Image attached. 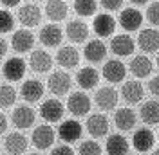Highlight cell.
Returning a JSON list of instances; mask_svg holds the SVG:
<instances>
[{"mask_svg":"<svg viewBox=\"0 0 159 155\" xmlns=\"http://www.w3.org/2000/svg\"><path fill=\"white\" fill-rule=\"evenodd\" d=\"M101 6H103L105 9H109V11H116V9L121 7V0H103Z\"/></svg>","mask_w":159,"mask_h":155,"instance_id":"obj_38","label":"cell"},{"mask_svg":"<svg viewBox=\"0 0 159 155\" xmlns=\"http://www.w3.org/2000/svg\"><path fill=\"white\" fill-rule=\"evenodd\" d=\"M27 144H29L27 137L24 135V134H18V132H11L4 139V148L11 155H22L27 150Z\"/></svg>","mask_w":159,"mask_h":155,"instance_id":"obj_8","label":"cell"},{"mask_svg":"<svg viewBox=\"0 0 159 155\" xmlns=\"http://www.w3.org/2000/svg\"><path fill=\"white\" fill-rule=\"evenodd\" d=\"M33 144L36 146L38 150H47L52 146L54 143V130L51 125H40L34 128L33 132V137H31Z\"/></svg>","mask_w":159,"mask_h":155,"instance_id":"obj_3","label":"cell"},{"mask_svg":"<svg viewBox=\"0 0 159 155\" xmlns=\"http://www.w3.org/2000/svg\"><path fill=\"white\" fill-rule=\"evenodd\" d=\"M125 74H127V69L125 65L119 61V60H109L105 65H103V76L107 81L110 83H119L125 79Z\"/></svg>","mask_w":159,"mask_h":155,"instance_id":"obj_14","label":"cell"},{"mask_svg":"<svg viewBox=\"0 0 159 155\" xmlns=\"http://www.w3.org/2000/svg\"><path fill=\"white\" fill-rule=\"evenodd\" d=\"M56 61L63 69H74L80 63V52L74 47H70V45L61 47L58 51V54H56Z\"/></svg>","mask_w":159,"mask_h":155,"instance_id":"obj_26","label":"cell"},{"mask_svg":"<svg viewBox=\"0 0 159 155\" xmlns=\"http://www.w3.org/2000/svg\"><path fill=\"white\" fill-rule=\"evenodd\" d=\"M67 108H69L70 114H74L76 117L87 116L90 110V99L87 94L83 92H74L70 94L69 99H67Z\"/></svg>","mask_w":159,"mask_h":155,"instance_id":"obj_5","label":"cell"},{"mask_svg":"<svg viewBox=\"0 0 159 155\" xmlns=\"http://www.w3.org/2000/svg\"><path fill=\"white\" fill-rule=\"evenodd\" d=\"M13 27H15V16L7 9H4L0 13V31L9 33V31H13Z\"/></svg>","mask_w":159,"mask_h":155,"instance_id":"obj_35","label":"cell"},{"mask_svg":"<svg viewBox=\"0 0 159 155\" xmlns=\"http://www.w3.org/2000/svg\"><path fill=\"white\" fill-rule=\"evenodd\" d=\"M134 47H136V43L129 34H118L110 40V51L116 56H130L134 52Z\"/></svg>","mask_w":159,"mask_h":155,"instance_id":"obj_12","label":"cell"},{"mask_svg":"<svg viewBox=\"0 0 159 155\" xmlns=\"http://www.w3.org/2000/svg\"><path fill=\"white\" fill-rule=\"evenodd\" d=\"M114 121H116V126L123 132H129L136 126V114L130 110V108H119L114 116Z\"/></svg>","mask_w":159,"mask_h":155,"instance_id":"obj_30","label":"cell"},{"mask_svg":"<svg viewBox=\"0 0 159 155\" xmlns=\"http://www.w3.org/2000/svg\"><path fill=\"white\" fill-rule=\"evenodd\" d=\"M6 52H7V40H6V38H2V40H0V54L4 56Z\"/></svg>","mask_w":159,"mask_h":155,"instance_id":"obj_41","label":"cell"},{"mask_svg":"<svg viewBox=\"0 0 159 155\" xmlns=\"http://www.w3.org/2000/svg\"><path fill=\"white\" fill-rule=\"evenodd\" d=\"M152 155H159V150H156V152H152Z\"/></svg>","mask_w":159,"mask_h":155,"instance_id":"obj_43","label":"cell"},{"mask_svg":"<svg viewBox=\"0 0 159 155\" xmlns=\"http://www.w3.org/2000/svg\"><path fill=\"white\" fill-rule=\"evenodd\" d=\"M98 9V4L94 0H76L74 2V11L80 16H90Z\"/></svg>","mask_w":159,"mask_h":155,"instance_id":"obj_32","label":"cell"},{"mask_svg":"<svg viewBox=\"0 0 159 155\" xmlns=\"http://www.w3.org/2000/svg\"><path fill=\"white\" fill-rule=\"evenodd\" d=\"M78 152H80V155H101V146L96 141L89 139V141H83L80 144Z\"/></svg>","mask_w":159,"mask_h":155,"instance_id":"obj_34","label":"cell"},{"mask_svg":"<svg viewBox=\"0 0 159 155\" xmlns=\"http://www.w3.org/2000/svg\"><path fill=\"white\" fill-rule=\"evenodd\" d=\"M18 20H20V24L25 25V27H34V25H38L40 20H42V11H40L38 4H34V2L24 4L18 9Z\"/></svg>","mask_w":159,"mask_h":155,"instance_id":"obj_2","label":"cell"},{"mask_svg":"<svg viewBox=\"0 0 159 155\" xmlns=\"http://www.w3.org/2000/svg\"><path fill=\"white\" fill-rule=\"evenodd\" d=\"M152 61L147 56H136V58L130 61V72L136 78H147L152 74Z\"/></svg>","mask_w":159,"mask_h":155,"instance_id":"obj_29","label":"cell"},{"mask_svg":"<svg viewBox=\"0 0 159 155\" xmlns=\"http://www.w3.org/2000/svg\"><path fill=\"white\" fill-rule=\"evenodd\" d=\"M65 33H67L69 40L74 42V43H83L85 40L89 38V27L81 20H72V22H69Z\"/></svg>","mask_w":159,"mask_h":155,"instance_id":"obj_21","label":"cell"},{"mask_svg":"<svg viewBox=\"0 0 159 155\" xmlns=\"http://www.w3.org/2000/svg\"><path fill=\"white\" fill-rule=\"evenodd\" d=\"M121 96L129 105H136V103H139L143 99L145 88H143V85L139 81H127L123 85V88H121Z\"/></svg>","mask_w":159,"mask_h":155,"instance_id":"obj_22","label":"cell"},{"mask_svg":"<svg viewBox=\"0 0 159 155\" xmlns=\"http://www.w3.org/2000/svg\"><path fill=\"white\" fill-rule=\"evenodd\" d=\"M92 29L98 36H110L114 29H116V20L112 18L107 13H101V15H96V18L92 22Z\"/></svg>","mask_w":159,"mask_h":155,"instance_id":"obj_18","label":"cell"},{"mask_svg":"<svg viewBox=\"0 0 159 155\" xmlns=\"http://www.w3.org/2000/svg\"><path fill=\"white\" fill-rule=\"evenodd\" d=\"M31 69L34 70V72H47V70H51V67H52V58H51V54L47 52V51H34L33 54H31Z\"/></svg>","mask_w":159,"mask_h":155,"instance_id":"obj_25","label":"cell"},{"mask_svg":"<svg viewBox=\"0 0 159 155\" xmlns=\"http://www.w3.org/2000/svg\"><path fill=\"white\" fill-rule=\"evenodd\" d=\"M94 101H96V105L101 110H112V108L118 105V92L112 87H101L96 92Z\"/></svg>","mask_w":159,"mask_h":155,"instance_id":"obj_19","label":"cell"},{"mask_svg":"<svg viewBox=\"0 0 159 155\" xmlns=\"http://www.w3.org/2000/svg\"><path fill=\"white\" fill-rule=\"evenodd\" d=\"M47 87H49V90L54 96H58V97L65 96L70 90V76L65 70H56V72H52L49 76Z\"/></svg>","mask_w":159,"mask_h":155,"instance_id":"obj_1","label":"cell"},{"mask_svg":"<svg viewBox=\"0 0 159 155\" xmlns=\"http://www.w3.org/2000/svg\"><path fill=\"white\" fill-rule=\"evenodd\" d=\"M98 81H99V74L94 67H83L80 69L78 74H76V83L81 88H85V90L94 88L98 85Z\"/></svg>","mask_w":159,"mask_h":155,"instance_id":"obj_24","label":"cell"},{"mask_svg":"<svg viewBox=\"0 0 159 155\" xmlns=\"http://www.w3.org/2000/svg\"><path fill=\"white\" fill-rule=\"evenodd\" d=\"M154 132L148 130L147 126H143V128H138L136 132H134V135H132V144L134 148L138 150V152H148L150 148L154 146Z\"/></svg>","mask_w":159,"mask_h":155,"instance_id":"obj_13","label":"cell"},{"mask_svg":"<svg viewBox=\"0 0 159 155\" xmlns=\"http://www.w3.org/2000/svg\"><path fill=\"white\" fill-rule=\"evenodd\" d=\"M143 24V15L139 13L136 7H129L123 9L119 15V25L125 31H138Z\"/></svg>","mask_w":159,"mask_h":155,"instance_id":"obj_10","label":"cell"},{"mask_svg":"<svg viewBox=\"0 0 159 155\" xmlns=\"http://www.w3.org/2000/svg\"><path fill=\"white\" fill-rule=\"evenodd\" d=\"M15 101H16V90L11 87V85L4 83L2 88H0V103H2V107L4 108L13 107Z\"/></svg>","mask_w":159,"mask_h":155,"instance_id":"obj_33","label":"cell"},{"mask_svg":"<svg viewBox=\"0 0 159 155\" xmlns=\"http://www.w3.org/2000/svg\"><path fill=\"white\" fill-rule=\"evenodd\" d=\"M139 116L143 119V123H147V125H157L159 123V101L152 99V101L143 103L141 108H139Z\"/></svg>","mask_w":159,"mask_h":155,"instance_id":"obj_27","label":"cell"},{"mask_svg":"<svg viewBox=\"0 0 159 155\" xmlns=\"http://www.w3.org/2000/svg\"><path fill=\"white\" fill-rule=\"evenodd\" d=\"M20 94L27 103H34L43 96V85L38 79H27V81H24V85L20 88Z\"/></svg>","mask_w":159,"mask_h":155,"instance_id":"obj_23","label":"cell"},{"mask_svg":"<svg viewBox=\"0 0 159 155\" xmlns=\"http://www.w3.org/2000/svg\"><path fill=\"white\" fill-rule=\"evenodd\" d=\"M63 112H65V108H63V105H61V101L56 99V97L45 99V101L42 103V107H40V116L43 117L45 121H49V123L60 121L61 116H63Z\"/></svg>","mask_w":159,"mask_h":155,"instance_id":"obj_4","label":"cell"},{"mask_svg":"<svg viewBox=\"0 0 159 155\" xmlns=\"http://www.w3.org/2000/svg\"><path fill=\"white\" fill-rule=\"evenodd\" d=\"M2 72H4V78L7 81H18L25 74V61L22 58H16V56L15 58H9L4 63Z\"/></svg>","mask_w":159,"mask_h":155,"instance_id":"obj_9","label":"cell"},{"mask_svg":"<svg viewBox=\"0 0 159 155\" xmlns=\"http://www.w3.org/2000/svg\"><path fill=\"white\" fill-rule=\"evenodd\" d=\"M87 132L92 137H103L109 132V119L103 114H92L87 119Z\"/></svg>","mask_w":159,"mask_h":155,"instance_id":"obj_20","label":"cell"},{"mask_svg":"<svg viewBox=\"0 0 159 155\" xmlns=\"http://www.w3.org/2000/svg\"><path fill=\"white\" fill-rule=\"evenodd\" d=\"M148 90H150V92H152L156 97H159V76H156V78H152V79H150Z\"/></svg>","mask_w":159,"mask_h":155,"instance_id":"obj_39","label":"cell"},{"mask_svg":"<svg viewBox=\"0 0 159 155\" xmlns=\"http://www.w3.org/2000/svg\"><path fill=\"white\" fill-rule=\"evenodd\" d=\"M45 15L52 22H60L67 16V4L60 2V0H49L45 4Z\"/></svg>","mask_w":159,"mask_h":155,"instance_id":"obj_31","label":"cell"},{"mask_svg":"<svg viewBox=\"0 0 159 155\" xmlns=\"http://www.w3.org/2000/svg\"><path fill=\"white\" fill-rule=\"evenodd\" d=\"M34 119H36V114H34V110L29 107H25V105H22V107H16L13 110V114H11V121H13V125L20 128V130H27L31 128V125L34 123Z\"/></svg>","mask_w":159,"mask_h":155,"instance_id":"obj_6","label":"cell"},{"mask_svg":"<svg viewBox=\"0 0 159 155\" xmlns=\"http://www.w3.org/2000/svg\"><path fill=\"white\" fill-rule=\"evenodd\" d=\"M11 45L16 52H29L31 47L34 45V36L27 29H18L11 38Z\"/></svg>","mask_w":159,"mask_h":155,"instance_id":"obj_17","label":"cell"},{"mask_svg":"<svg viewBox=\"0 0 159 155\" xmlns=\"http://www.w3.org/2000/svg\"><path fill=\"white\" fill-rule=\"evenodd\" d=\"M147 18L152 25H159V2H152L147 9Z\"/></svg>","mask_w":159,"mask_h":155,"instance_id":"obj_36","label":"cell"},{"mask_svg":"<svg viewBox=\"0 0 159 155\" xmlns=\"http://www.w3.org/2000/svg\"><path fill=\"white\" fill-rule=\"evenodd\" d=\"M29 155H40V153H29Z\"/></svg>","mask_w":159,"mask_h":155,"instance_id":"obj_45","label":"cell"},{"mask_svg":"<svg viewBox=\"0 0 159 155\" xmlns=\"http://www.w3.org/2000/svg\"><path fill=\"white\" fill-rule=\"evenodd\" d=\"M58 134L63 143H74V141H78L80 137H81L83 126L80 125L78 121H74V119H67V121H63L60 125Z\"/></svg>","mask_w":159,"mask_h":155,"instance_id":"obj_7","label":"cell"},{"mask_svg":"<svg viewBox=\"0 0 159 155\" xmlns=\"http://www.w3.org/2000/svg\"><path fill=\"white\" fill-rule=\"evenodd\" d=\"M61 38H63V31L56 24H49V25L42 27V31H40V42L45 47H58Z\"/></svg>","mask_w":159,"mask_h":155,"instance_id":"obj_11","label":"cell"},{"mask_svg":"<svg viewBox=\"0 0 159 155\" xmlns=\"http://www.w3.org/2000/svg\"><path fill=\"white\" fill-rule=\"evenodd\" d=\"M83 56L90 63H99L107 56V45L101 40H90L89 43L85 45V49H83Z\"/></svg>","mask_w":159,"mask_h":155,"instance_id":"obj_15","label":"cell"},{"mask_svg":"<svg viewBox=\"0 0 159 155\" xmlns=\"http://www.w3.org/2000/svg\"><path fill=\"white\" fill-rule=\"evenodd\" d=\"M156 63H157V67H159V54H157V60H156Z\"/></svg>","mask_w":159,"mask_h":155,"instance_id":"obj_44","label":"cell"},{"mask_svg":"<svg viewBox=\"0 0 159 155\" xmlns=\"http://www.w3.org/2000/svg\"><path fill=\"white\" fill-rule=\"evenodd\" d=\"M138 45L145 52L159 51V33L156 29H143L138 36Z\"/></svg>","mask_w":159,"mask_h":155,"instance_id":"obj_16","label":"cell"},{"mask_svg":"<svg viewBox=\"0 0 159 155\" xmlns=\"http://www.w3.org/2000/svg\"><path fill=\"white\" fill-rule=\"evenodd\" d=\"M105 148H107V153L109 155H127L129 153V141L123 135L114 134V135H110L107 139Z\"/></svg>","mask_w":159,"mask_h":155,"instance_id":"obj_28","label":"cell"},{"mask_svg":"<svg viewBox=\"0 0 159 155\" xmlns=\"http://www.w3.org/2000/svg\"><path fill=\"white\" fill-rule=\"evenodd\" d=\"M0 130H2V132L7 130V117L4 116V114H0Z\"/></svg>","mask_w":159,"mask_h":155,"instance_id":"obj_40","label":"cell"},{"mask_svg":"<svg viewBox=\"0 0 159 155\" xmlns=\"http://www.w3.org/2000/svg\"><path fill=\"white\" fill-rule=\"evenodd\" d=\"M2 6H7V7H9V6H18V2H16V0H11V2L6 0V2H2Z\"/></svg>","mask_w":159,"mask_h":155,"instance_id":"obj_42","label":"cell"},{"mask_svg":"<svg viewBox=\"0 0 159 155\" xmlns=\"http://www.w3.org/2000/svg\"><path fill=\"white\" fill-rule=\"evenodd\" d=\"M51 155H74V152L70 150V146L60 144V146H56V148L51 152Z\"/></svg>","mask_w":159,"mask_h":155,"instance_id":"obj_37","label":"cell"}]
</instances>
